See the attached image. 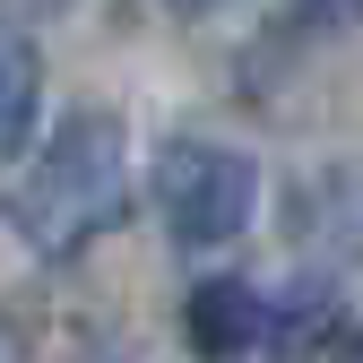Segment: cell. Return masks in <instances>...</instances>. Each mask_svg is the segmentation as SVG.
<instances>
[{"mask_svg": "<svg viewBox=\"0 0 363 363\" xmlns=\"http://www.w3.org/2000/svg\"><path fill=\"white\" fill-rule=\"evenodd\" d=\"M286 9H294L303 26H320V35H329V26H354V18H363V0H286Z\"/></svg>", "mask_w": 363, "mask_h": 363, "instance_id": "obj_6", "label": "cell"}, {"mask_svg": "<svg viewBox=\"0 0 363 363\" xmlns=\"http://www.w3.org/2000/svg\"><path fill=\"white\" fill-rule=\"evenodd\" d=\"M156 216L182 251H216L259 216V164L216 139H164L156 156Z\"/></svg>", "mask_w": 363, "mask_h": 363, "instance_id": "obj_2", "label": "cell"}, {"mask_svg": "<svg viewBox=\"0 0 363 363\" xmlns=\"http://www.w3.org/2000/svg\"><path fill=\"white\" fill-rule=\"evenodd\" d=\"M35 104H43V61H35V35L9 26V43H0V147L26 156L35 147Z\"/></svg>", "mask_w": 363, "mask_h": 363, "instance_id": "obj_5", "label": "cell"}, {"mask_svg": "<svg viewBox=\"0 0 363 363\" xmlns=\"http://www.w3.org/2000/svg\"><path fill=\"white\" fill-rule=\"evenodd\" d=\"M130 216V147L113 113H69L52 147H26V173L9 191V225L35 259H78Z\"/></svg>", "mask_w": 363, "mask_h": 363, "instance_id": "obj_1", "label": "cell"}, {"mask_svg": "<svg viewBox=\"0 0 363 363\" xmlns=\"http://www.w3.org/2000/svg\"><path fill=\"white\" fill-rule=\"evenodd\" d=\"M182 9H208V0H182Z\"/></svg>", "mask_w": 363, "mask_h": 363, "instance_id": "obj_7", "label": "cell"}, {"mask_svg": "<svg viewBox=\"0 0 363 363\" xmlns=\"http://www.w3.org/2000/svg\"><path fill=\"white\" fill-rule=\"evenodd\" d=\"M277 329V311L251 277H199L191 303H182V337H191L199 363H251Z\"/></svg>", "mask_w": 363, "mask_h": 363, "instance_id": "obj_3", "label": "cell"}, {"mask_svg": "<svg viewBox=\"0 0 363 363\" xmlns=\"http://www.w3.org/2000/svg\"><path fill=\"white\" fill-rule=\"evenodd\" d=\"M294 242L311 268H354L363 259V164H320L294 191Z\"/></svg>", "mask_w": 363, "mask_h": 363, "instance_id": "obj_4", "label": "cell"}]
</instances>
